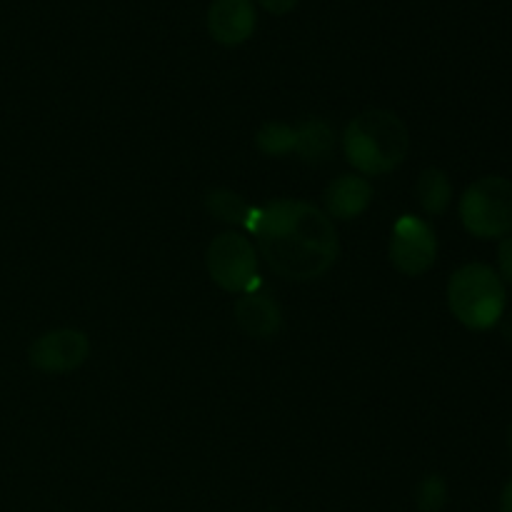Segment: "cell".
I'll list each match as a JSON object with an SVG mask.
<instances>
[{
  "label": "cell",
  "instance_id": "obj_1",
  "mask_svg": "<svg viewBox=\"0 0 512 512\" xmlns=\"http://www.w3.org/2000/svg\"><path fill=\"white\" fill-rule=\"evenodd\" d=\"M248 233L255 238L260 258L283 280H318L338 263L340 235L335 220L308 200L280 198L260 205Z\"/></svg>",
  "mask_w": 512,
  "mask_h": 512
},
{
  "label": "cell",
  "instance_id": "obj_2",
  "mask_svg": "<svg viewBox=\"0 0 512 512\" xmlns=\"http://www.w3.org/2000/svg\"><path fill=\"white\" fill-rule=\"evenodd\" d=\"M410 130L398 113L383 108L363 110L343 130V155L363 178H380L405 163Z\"/></svg>",
  "mask_w": 512,
  "mask_h": 512
},
{
  "label": "cell",
  "instance_id": "obj_3",
  "mask_svg": "<svg viewBox=\"0 0 512 512\" xmlns=\"http://www.w3.org/2000/svg\"><path fill=\"white\" fill-rule=\"evenodd\" d=\"M508 290L498 270L485 263H468L448 280V308L468 330H490L503 320Z\"/></svg>",
  "mask_w": 512,
  "mask_h": 512
},
{
  "label": "cell",
  "instance_id": "obj_4",
  "mask_svg": "<svg viewBox=\"0 0 512 512\" xmlns=\"http://www.w3.org/2000/svg\"><path fill=\"white\" fill-rule=\"evenodd\" d=\"M460 223L473 238L495 240L512 233V180L485 175L468 185L458 205Z\"/></svg>",
  "mask_w": 512,
  "mask_h": 512
},
{
  "label": "cell",
  "instance_id": "obj_5",
  "mask_svg": "<svg viewBox=\"0 0 512 512\" xmlns=\"http://www.w3.org/2000/svg\"><path fill=\"white\" fill-rule=\"evenodd\" d=\"M205 268L225 293L243 295L260 285V255L253 240L240 230H225L210 240L205 250Z\"/></svg>",
  "mask_w": 512,
  "mask_h": 512
},
{
  "label": "cell",
  "instance_id": "obj_6",
  "mask_svg": "<svg viewBox=\"0 0 512 512\" xmlns=\"http://www.w3.org/2000/svg\"><path fill=\"white\" fill-rule=\"evenodd\" d=\"M388 255L393 268L408 278H420L438 260V238L428 220L405 213L390 230Z\"/></svg>",
  "mask_w": 512,
  "mask_h": 512
},
{
  "label": "cell",
  "instance_id": "obj_7",
  "mask_svg": "<svg viewBox=\"0 0 512 512\" xmlns=\"http://www.w3.org/2000/svg\"><path fill=\"white\" fill-rule=\"evenodd\" d=\"M90 358L88 333L75 328L48 330L28 350V360L45 375H68L83 368Z\"/></svg>",
  "mask_w": 512,
  "mask_h": 512
},
{
  "label": "cell",
  "instance_id": "obj_8",
  "mask_svg": "<svg viewBox=\"0 0 512 512\" xmlns=\"http://www.w3.org/2000/svg\"><path fill=\"white\" fill-rule=\"evenodd\" d=\"M258 13L253 0H213L208 10V33L215 43L235 48L253 38Z\"/></svg>",
  "mask_w": 512,
  "mask_h": 512
},
{
  "label": "cell",
  "instance_id": "obj_9",
  "mask_svg": "<svg viewBox=\"0 0 512 512\" xmlns=\"http://www.w3.org/2000/svg\"><path fill=\"white\" fill-rule=\"evenodd\" d=\"M235 325L243 330L248 338L268 340L275 338L283 328V308L273 295L265 293L263 288H253L235 300Z\"/></svg>",
  "mask_w": 512,
  "mask_h": 512
},
{
  "label": "cell",
  "instance_id": "obj_10",
  "mask_svg": "<svg viewBox=\"0 0 512 512\" xmlns=\"http://www.w3.org/2000/svg\"><path fill=\"white\" fill-rule=\"evenodd\" d=\"M370 203H373V185L358 173L340 175L323 193V210L330 220L360 218Z\"/></svg>",
  "mask_w": 512,
  "mask_h": 512
},
{
  "label": "cell",
  "instance_id": "obj_11",
  "mask_svg": "<svg viewBox=\"0 0 512 512\" xmlns=\"http://www.w3.org/2000/svg\"><path fill=\"white\" fill-rule=\"evenodd\" d=\"M335 150V130L325 118H305L295 125V155L303 163L320 165Z\"/></svg>",
  "mask_w": 512,
  "mask_h": 512
},
{
  "label": "cell",
  "instance_id": "obj_12",
  "mask_svg": "<svg viewBox=\"0 0 512 512\" xmlns=\"http://www.w3.org/2000/svg\"><path fill=\"white\" fill-rule=\"evenodd\" d=\"M203 203L205 210H208L215 220H220V223L233 225L240 233H243V230L248 233L250 230V223H253L255 218V208L243 198V195L233 193V190L228 188H215L205 193Z\"/></svg>",
  "mask_w": 512,
  "mask_h": 512
},
{
  "label": "cell",
  "instance_id": "obj_13",
  "mask_svg": "<svg viewBox=\"0 0 512 512\" xmlns=\"http://www.w3.org/2000/svg\"><path fill=\"white\" fill-rule=\"evenodd\" d=\"M415 195L425 215L440 218L453 203V183L443 168H425L415 183Z\"/></svg>",
  "mask_w": 512,
  "mask_h": 512
},
{
  "label": "cell",
  "instance_id": "obj_14",
  "mask_svg": "<svg viewBox=\"0 0 512 512\" xmlns=\"http://www.w3.org/2000/svg\"><path fill=\"white\" fill-rule=\"evenodd\" d=\"M255 148L270 158H285L295 153V125L283 120H268L255 133Z\"/></svg>",
  "mask_w": 512,
  "mask_h": 512
},
{
  "label": "cell",
  "instance_id": "obj_15",
  "mask_svg": "<svg viewBox=\"0 0 512 512\" xmlns=\"http://www.w3.org/2000/svg\"><path fill=\"white\" fill-rule=\"evenodd\" d=\"M448 503V483L443 475H425L415 488V505L420 512H440Z\"/></svg>",
  "mask_w": 512,
  "mask_h": 512
},
{
  "label": "cell",
  "instance_id": "obj_16",
  "mask_svg": "<svg viewBox=\"0 0 512 512\" xmlns=\"http://www.w3.org/2000/svg\"><path fill=\"white\" fill-rule=\"evenodd\" d=\"M498 270L503 283L512 285V238H503L498 245Z\"/></svg>",
  "mask_w": 512,
  "mask_h": 512
},
{
  "label": "cell",
  "instance_id": "obj_17",
  "mask_svg": "<svg viewBox=\"0 0 512 512\" xmlns=\"http://www.w3.org/2000/svg\"><path fill=\"white\" fill-rule=\"evenodd\" d=\"M258 5L270 15H288L298 8V0H258Z\"/></svg>",
  "mask_w": 512,
  "mask_h": 512
},
{
  "label": "cell",
  "instance_id": "obj_18",
  "mask_svg": "<svg viewBox=\"0 0 512 512\" xmlns=\"http://www.w3.org/2000/svg\"><path fill=\"white\" fill-rule=\"evenodd\" d=\"M500 512H512V480L503 488V495H500Z\"/></svg>",
  "mask_w": 512,
  "mask_h": 512
},
{
  "label": "cell",
  "instance_id": "obj_19",
  "mask_svg": "<svg viewBox=\"0 0 512 512\" xmlns=\"http://www.w3.org/2000/svg\"><path fill=\"white\" fill-rule=\"evenodd\" d=\"M500 330H503V338L512 343V313L503 315V320H500Z\"/></svg>",
  "mask_w": 512,
  "mask_h": 512
},
{
  "label": "cell",
  "instance_id": "obj_20",
  "mask_svg": "<svg viewBox=\"0 0 512 512\" xmlns=\"http://www.w3.org/2000/svg\"><path fill=\"white\" fill-rule=\"evenodd\" d=\"M508 445H510V450H512V423H510V428H508Z\"/></svg>",
  "mask_w": 512,
  "mask_h": 512
}]
</instances>
